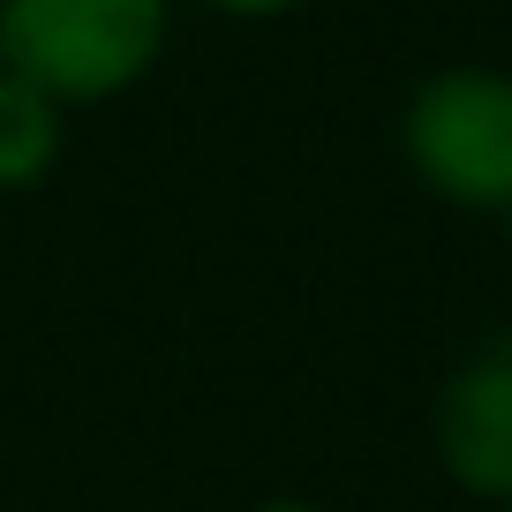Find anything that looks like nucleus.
<instances>
[{
	"mask_svg": "<svg viewBox=\"0 0 512 512\" xmlns=\"http://www.w3.org/2000/svg\"><path fill=\"white\" fill-rule=\"evenodd\" d=\"M437 475L482 512L512 497V332H490L445 369L430 400Z\"/></svg>",
	"mask_w": 512,
	"mask_h": 512,
	"instance_id": "nucleus-3",
	"label": "nucleus"
},
{
	"mask_svg": "<svg viewBox=\"0 0 512 512\" xmlns=\"http://www.w3.org/2000/svg\"><path fill=\"white\" fill-rule=\"evenodd\" d=\"M241 512H332V505H317V497H256Z\"/></svg>",
	"mask_w": 512,
	"mask_h": 512,
	"instance_id": "nucleus-6",
	"label": "nucleus"
},
{
	"mask_svg": "<svg viewBox=\"0 0 512 512\" xmlns=\"http://www.w3.org/2000/svg\"><path fill=\"white\" fill-rule=\"evenodd\" d=\"M174 46V0H0V68L61 113L144 91Z\"/></svg>",
	"mask_w": 512,
	"mask_h": 512,
	"instance_id": "nucleus-1",
	"label": "nucleus"
},
{
	"mask_svg": "<svg viewBox=\"0 0 512 512\" xmlns=\"http://www.w3.org/2000/svg\"><path fill=\"white\" fill-rule=\"evenodd\" d=\"M400 166L422 196L505 219L512 204V68L445 61L400 106Z\"/></svg>",
	"mask_w": 512,
	"mask_h": 512,
	"instance_id": "nucleus-2",
	"label": "nucleus"
},
{
	"mask_svg": "<svg viewBox=\"0 0 512 512\" xmlns=\"http://www.w3.org/2000/svg\"><path fill=\"white\" fill-rule=\"evenodd\" d=\"M61 151H68V113L0 68V196H23L38 181H53Z\"/></svg>",
	"mask_w": 512,
	"mask_h": 512,
	"instance_id": "nucleus-4",
	"label": "nucleus"
},
{
	"mask_svg": "<svg viewBox=\"0 0 512 512\" xmlns=\"http://www.w3.org/2000/svg\"><path fill=\"white\" fill-rule=\"evenodd\" d=\"M497 226H505V241H512V204H505V219H497Z\"/></svg>",
	"mask_w": 512,
	"mask_h": 512,
	"instance_id": "nucleus-7",
	"label": "nucleus"
},
{
	"mask_svg": "<svg viewBox=\"0 0 512 512\" xmlns=\"http://www.w3.org/2000/svg\"><path fill=\"white\" fill-rule=\"evenodd\" d=\"M211 16H234V23H279L294 16V8H309V0H204Z\"/></svg>",
	"mask_w": 512,
	"mask_h": 512,
	"instance_id": "nucleus-5",
	"label": "nucleus"
},
{
	"mask_svg": "<svg viewBox=\"0 0 512 512\" xmlns=\"http://www.w3.org/2000/svg\"><path fill=\"white\" fill-rule=\"evenodd\" d=\"M490 512H512V497H505V505H490Z\"/></svg>",
	"mask_w": 512,
	"mask_h": 512,
	"instance_id": "nucleus-8",
	"label": "nucleus"
}]
</instances>
